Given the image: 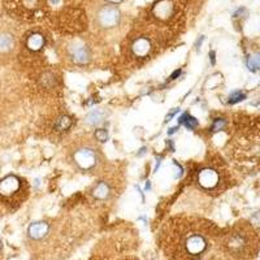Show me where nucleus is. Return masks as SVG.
Segmentation results:
<instances>
[{
	"label": "nucleus",
	"mask_w": 260,
	"mask_h": 260,
	"mask_svg": "<svg viewBox=\"0 0 260 260\" xmlns=\"http://www.w3.org/2000/svg\"><path fill=\"white\" fill-rule=\"evenodd\" d=\"M13 46L12 37L8 34H0V51H8Z\"/></svg>",
	"instance_id": "nucleus-13"
},
{
	"label": "nucleus",
	"mask_w": 260,
	"mask_h": 260,
	"mask_svg": "<svg viewBox=\"0 0 260 260\" xmlns=\"http://www.w3.org/2000/svg\"><path fill=\"white\" fill-rule=\"evenodd\" d=\"M207 248V240L201 234H191L185 241V250L189 255L192 256H198L203 254Z\"/></svg>",
	"instance_id": "nucleus-6"
},
{
	"label": "nucleus",
	"mask_w": 260,
	"mask_h": 260,
	"mask_svg": "<svg viewBox=\"0 0 260 260\" xmlns=\"http://www.w3.org/2000/svg\"><path fill=\"white\" fill-rule=\"evenodd\" d=\"M152 16L155 20H159L161 22H167L171 18H173L176 12L175 0H157L152 7Z\"/></svg>",
	"instance_id": "nucleus-3"
},
{
	"label": "nucleus",
	"mask_w": 260,
	"mask_h": 260,
	"mask_svg": "<svg viewBox=\"0 0 260 260\" xmlns=\"http://www.w3.org/2000/svg\"><path fill=\"white\" fill-rule=\"evenodd\" d=\"M72 125V120L69 117H67V116H62L61 118H60L59 121H57V129L59 130H67L69 129Z\"/></svg>",
	"instance_id": "nucleus-18"
},
{
	"label": "nucleus",
	"mask_w": 260,
	"mask_h": 260,
	"mask_svg": "<svg viewBox=\"0 0 260 260\" xmlns=\"http://www.w3.org/2000/svg\"><path fill=\"white\" fill-rule=\"evenodd\" d=\"M20 189V180L15 176H8L0 181V194L3 197H11Z\"/></svg>",
	"instance_id": "nucleus-9"
},
{
	"label": "nucleus",
	"mask_w": 260,
	"mask_h": 260,
	"mask_svg": "<svg viewBox=\"0 0 260 260\" xmlns=\"http://www.w3.org/2000/svg\"><path fill=\"white\" fill-rule=\"evenodd\" d=\"M234 162L246 171L260 169V117H241L232 139Z\"/></svg>",
	"instance_id": "nucleus-1"
},
{
	"label": "nucleus",
	"mask_w": 260,
	"mask_h": 260,
	"mask_svg": "<svg viewBox=\"0 0 260 260\" xmlns=\"http://www.w3.org/2000/svg\"><path fill=\"white\" fill-rule=\"evenodd\" d=\"M225 120H222V118H217V120H215L213 121V125L212 127H211V130L212 132H220V130H222L225 127Z\"/></svg>",
	"instance_id": "nucleus-20"
},
{
	"label": "nucleus",
	"mask_w": 260,
	"mask_h": 260,
	"mask_svg": "<svg viewBox=\"0 0 260 260\" xmlns=\"http://www.w3.org/2000/svg\"><path fill=\"white\" fill-rule=\"evenodd\" d=\"M106 2H108L110 4H118V3H122L124 0H106Z\"/></svg>",
	"instance_id": "nucleus-22"
},
{
	"label": "nucleus",
	"mask_w": 260,
	"mask_h": 260,
	"mask_svg": "<svg viewBox=\"0 0 260 260\" xmlns=\"http://www.w3.org/2000/svg\"><path fill=\"white\" fill-rule=\"evenodd\" d=\"M247 65H248V68L251 69L252 72L260 69V52L254 53V55H251V56L248 57Z\"/></svg>",
	"instance_id": "nucleus-16"
},
{
	"label": "nucleus",
	"mask_w": 260,
	"mask_h": 260,
	"mask_svg": "<svg viewBox=\"0 0 260 260\" xmlns=\"http://www.w3.org/2000/svg\"><path fill=\"white\" fill-rule=\"evenodd\" d=\"M0 250H2V241H0Z\"/></svg>",
	"instance_id": "nucleus-24"
},
{
	"label": "nucleus",
	"mask_w": 260,
	"mask_h": 260,
	"mask_svg": "<svg viewBox=\"0 0 260 260\" xmlns=\"http://www.w3.org/2000/svg\"><path fill=\"white\" fill-rule=\"evenodd\" d=\"M243 99H246V94H243V92H241V91H237V92H234V94L231 95V98H229V103L231 104L238 103V102L243 101Z\"/></svg>",
	"instance_id": "nucleus-19"
},
{
	"label": "nucleus",
	"mask_w": 260,
	"mask_h": 260,
	"mask_svg": "<svg viewBox=\"0 0 260 260\" xmlns=\"http://www.w3.org/2000/svg\"><path fill=\"white\" fill-rule=\"evenodd\" d=\"M48 224L47 222H43V221H39V222H34L29 226L27 229V236L31 238V240H42V238H45L48 233Z\"/></svg>",
	"instance_id": "nucleus-10"
},
{
	"label": "nucleus",
	"mask_w": 260,
	"mask_h": 260,
	"mask_svg": "<svg viewBox=\"0 0 260 260\" xmlns=\"http://www.w3.org/2000/svg\"><path fill=\"white\" fill-rule=\"evenodd\" d=\"M180 122L181 124H183V126H186L187 129H190V130L194 129V127L198 125V121H197V120H195L192 116H190L189 113H185L183 116H181Z\"/></svg>",
	"instance_id": "nucleus-14"
},
{
	"label": "nucleus",
	"mask_w": 260,
	"mask_h": 260,
	"mask_svg": "<svg viewBox=\"0 0 260 260\" xmlns=\"http://www.w3.org/2000/svg\"><path fill=\"white\" fill-rule=\"evenodd\" d=\"M26 46L31 51H39L45 46V37L39 34V32H32L30 34L26 41Z\"/></svg>",
	"instance_id": "nucleus-11"
},
{
	"label": "nucleus",
	"mask_w": 260,
	"mask_h": 260,
	"mask_svg": "<svg viewBox=\"0 0 260 260\" xmlns=\"http://www.w3.org/2000/svg\"><path fill=\"white\" fill-rule=\"evenodd\" d=\"M74 160L78 164V167L82 169H90L95 166L96 162V155L90 148H80L74 154Z\"/></svg>",
	"instance_id": "nucleus-7"
},
{
	"label": "nucleus",
	"mask_w": 260,
	"mask_h": 260,
	"mask_svg": "<svg viewBox=\"0 0 260 260\" xmlns=\"http://www.w3.org/2000/svg\"><path fill=\"white\" fill-rule=\"evenodd\" d=\"M120 20H121V12L111 4L101 7L95 15L96 25L102 29H111V27L117 26Z\"/></svg>",
	"instance_id": "nucleus-2"
},
{
	"label": "nucleus",
	"mask_w": 260,
	"mask_h": 260,
	"mask_svg": "<svg viewBox=\"0 0 260 260\" xmlns=\"http://www.w3.org/2000/svg\"><path fill=\"white\" fill-rule=\"evenodd\" d=\"M108 192H110V189L107 186L106 183H99L94 190V195L98 199H104L108 197Z\"/></svg>",
	"instance_id": "nucleus-15"
},
{
	"label": "nucleus",
	"mask_w": 260,
	"mask_h": 260,
	"mask_svg": "<svg viewBox=\"0 0 260 260\" xmlns=\"http://www.w3.org/2000/svg\"><path fill=\"white\" fill-rule=\"evenodd\" d=\"M152 50V42L147 37H138L132 43V52L137 57H146Z\"/></svg>",
	"instance_id": "nucleus-8"
},
{
	"label": "nucleus",
	"mask_w": 260,
	"mask_h": 260,
	"mask_svg": "<svg viewBox=\"0 0 260 260\" xmlns=\"http://www.w3.org/2000/svg\"><path fill=\"white\" fill-rule=\"evenodd\" d=\"M248 234H250L248 232H236V233L231 234L228 246L234 254H245V252L248 254V251H251L252 245H247Z\"/></svg>",
	"instance_id": "nucleus-4"
},
{
	"label": "nucleus",
	"mask_w": 260,
	"mask_h": 260,
	"mask_svg": "<svg viewBox=\"0 0 260 260\" xmlns=\"http://www.w3.org/2000/svg\"><path fill=\"white\" fill-rule=\"evenodd\" d=\"M180 74H181V71L175 72V73H173V74H172V76H171V80H175V78L177 77V76H180Z\"/></svg>",
	"instance_id": "nucleus-23"
},
{
	"label": "nucleus",
	"mask_w": 260,
	"mask_h": 260,
	"mask_svg": "<svg viewBox=\"0 0 260 260\" xmlns=\"http://www.w3.org/2000/svg\"><path fill=\"white\" fill-rule=\"evenodd\" d=\"M89 51L86 50V47H77L73 51V60L77 64H86L89 62Z\"/></svg>",
	"instance_id": "nucleus-12"
},
{
	"label": "nucleus",
	"mask_w": 260,
	"mask_h": 260,
	"mask_svg": "<svg viewBox=\"0 0 260 260\" xmlns=\"http://www.w3.org/2000/svg\"><path fill=\"white\" fill-rule=\"evenodd\" d=\"M96 138L99 141H102V142H106L107 139H108V134H107V132L104 129H99L96 130Z\"/></svg>",
	"instance_id": "nucleus-21"
},
{
	"label": "nucleus",
	"mask_w": 260,
	"mask_h": 260,
	"mask_svg": "<svg viewBox=\"0 0 260 260\" xmlns=\"http://www.w3.org/2000/svg\"><path fill=\"white\" fill-rule=\"evenodd\" d=\"M221 177L220 173L213 168H204L198 173V182L203 189L213 190L219 186Z\"/></svg>",
	"instance_id": "nucleus-5"
},
{
	"label": "nucleus",
	"mask_w": 260,
	"mask_h": 260,
	"mask_svg": "<svg viewBox=\"0 0 260 260\" xmlns=\"http://www.w3.org/2000/svg\"><path fill=\"white\" fill-rule=\"evenodd\" d=\"M102 120H103V113H102L101 111H92V112H90V115L87 116V122L91 125L99 124Z\"/></svg>",
	"instance_id": "nucleus-17"
}]
</instances>
